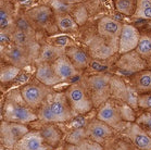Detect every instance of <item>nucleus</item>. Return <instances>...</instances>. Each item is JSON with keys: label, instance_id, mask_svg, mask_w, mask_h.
<instances>
[{"label": "nucleus", "instance_id": "3", "mask_svg": "<svg viewBox=\"0 0 151 150\" xmlns=\"http://www.w3.org/2000/svg\"><path fill=\"white\" fill-rule=\"evenodd\" d=\"M2 120L27 125L37 121L38 116L36 111L28 107L23 98L21 101L15 98H8L2 108Z\"/></svg>", "mask_w": 151, "mask_h": 150}, {"label": "nucleus", "instance_id": "32", "mask_svg": "<svg viewBox=\"0 0 151 150\" xmlns=\"http://www.w3.org/2000/svg\"><path fill=\"white\" fill-rule=\"evenodd\" d=\"M132 145L127 139H113L109 144H106L104 150H133Z\"/></svg>", "mask_w": 151, "mask_h": 150}, {"label": "nucleus", "instance_id": "25", "mask_svg": "<svg viewBox=\"0 0 151 150\" xmlns=\"http://www.w3.org/2000/svg\"><path fill=\"white\" fill-rule=\"evenodd\" d=\"M11 38H12L13 44L21 46V47L33 48L38 46L36 43V38H35V32H25L15 28L11 33Z\"/></svg>", "mask_w": 151, "mask_h": 150}, {"label": "nucleus", "instance_id": "29", "mask_svg": "<svg viewBox=\"0 0 151 150\" xmlns=\"http://www.w3.org/2000/svg\"><path fill=\"white\" fill-rule=\"evenodd\" d=\"M64 150H104V147L91 140L90 138H86V139L82 140L81 143L75 144V145L66 144Z\"/></svg>", "mask_w": 151, "mask_h": 150}, {"label": "nucleus", "instance_id": "9", "mask_svg": "<svg viewBox=\"0 0 151 150\" xmlns=\"http://www.w3.org/2000/svg\"><path fill=\"white\" fill-rule=\"evenodd\" d=\"M29 127L26 124L8 122L2 120L0 125V138L4 148L12 150L20 139H22L29 132Z\"/></svg>", "mask_w": 151, "mask_h": 150}, {"label": "nucleus", "instance_id": "10", "mask_svg": "<svg viewBox=\"0 0 151 150\" xmlns=\"http://www.w3.org/2000/svg\"><path fill=\"white\" fill-rule=\"evenodd\" d=\"M85 128L87 137L102 146L113 140L116 134V131L112 128L110 125H108L106 123L102 122L101 120L97 119L96 115L87 121Z\"/></svg>", "mask_w": 151, "mask_h": 150}, {"label": "nucleus", "instance_id": "4", "mask_svg": "<svg viewBox=\"0 0 151 150\" xmlns=\"http://www.w3.org/2000/svg\"><path fill=\"white\" fill-rule=\"evenodd\" d=\"M64 92L76 115H85L95 109L88 92L81 82L72 83Z\"/></svg>", "mask_w": 151, "mask_h": 150}, {"label": "nucleus", "instance_id": "13", "mask_svg": "<svg viewBox=\"0 0 151 150\" xmlns=\"http://www.w3.org/2000/svg\"><path fill=\"white\" fill-rule=\"evenodd\" d=\"M55 13L48 6H38L25 12V17L35 30H48L55 21Z\"/></svg>", "mask_w": 151, "mask_h": 150}, {"label": "nucleus", "instance_id": "28", "mask_svg": "<svg viewBox=\"0 0 151 150\" xmlns=\"http://www.w3.org/2000/svg\"><path fill=\"white\" fill-rule=\"evenodd\" d=\"M21 70L22 69L14 66L12 64L4 65L1 68V72H0V81H1V83L2 84H8V83L13 82L14 79L20 76Z\"/></svg>", "mask_w": 151, "mask_h": 150}, {"label": "nucleus", "instance_id": "1", "mask_svg": "<svg viewBox=\"0 0 151 150\" xmlns=\"http://www.w3.org/2000/svg\"><path fill=\"white\" fill-rule=\"evenodd\" d=\"M38 121L41 123H66L76 118L66 98L65 92H51L36 110Z\"/></svg>", "mask_w": 151, "mask_h": 150}, {"label": "nucleus", "instance_id": "5", "mask_svg": "<svg viewBox=\"0 0 151 150\" xmlns=\"http://www.w3.org/2000/svg\"><path fill=\"white\" fill-rule=\"evenodd\" d=\"M96 118L110 125L116 132H122L127 124V122L124 121L121 101L113 98L108 99L106 102L97 108Z\"/></svg>", "mask_w": 151, "mask_h": 150}, {"label": "nucleus", "instance_id": "24", "mask_svg": "<svg viewBox=\"0 0 151 150\" xmlns=\"http://www.w3.org/2000/svg\"><path fill=\"white\" fill-rule=\"evenodd\" d=\"M55 24L59 31L63 33H73L78 30L77 21L69 13H63V12L55 13Z\"/></svg>", "mask_w": 151, "mask_h": 150}, {"label": "nucleus", "instance_id": "15", "mask_svg": "<svg viewBox=\"0 0 151 150\" xmlns=\"http://www.w3.org/2000/svg\"><path fill=\"white\" fill-rule=\"evenodd\" d=\"M140 39V33L137 27L132 24H123L122 32L119 38V50L120 55L134 51Z\"/></svg>", "mask_w": 151, "mask_h": 150}, {"label": "nucleus", "instance_id": "7", "mask_svg": "<svg viewBox=\"0 0 151 150\" xmlns=\"http://www.w3.org/2000/svg\"><path fill=\"white\" fill-rule=\"evenodd\" d=\"M51 92V87L46 86L36 79L34 81L25 83V85L22 86L20 89V94L23 100L35 111L42 105L47 96Z\"/></svg>", "mask_w": 151, "mask_h": 150}, {"label": "nucleus", "instance_id": "14", "mask_svg": "<svg viewBox=\"0 0 151 150\" xmlns=\"http://www.w3.org/2000/svg\"><path fill=\"white\" fill-rule=\"evenodd\" d=\"M122 134L134 147L142 150H151V137L136 122H127Z\"/></svg>", "mask_w": 151, "mask_h": 150}, {"label": "nucleus", "instance_id": "8", "mask_svg": "<svg viewBox=\"0 0 151 150\" xmlns=\"http://www.w3.org/2000/svg\"><path fill=\"white\" fill-rule=\"evenodd\" d=\"M111 98L126 103L136 111L139 109L138 92L132 87L129 83H125L117 75H113L111 79Z\"/></svg>", "mask_w": 151, "mask_h": 150}, {"label": "nucleus", "instance_id": "35", "mask_svg": "<svg viewBox=\"0 0 151 150\" xmlns=\"http://www.w3.org/2000/svg\"><path fill=\"white\" fill-rule=\"evenodd\" d=\"M63 1L68 4H79V2H82L83 0H63Z\"/></svg>", "mask_w": 151, "mask_h": 150}, {"label": "nucleus", "instance_id": "36", "mask_svg": "<svg viewBox=\"0 0 151 150\" xmlns=\"http://www.w3.org/2000/svg\"><path fill=\"white\" fill-rule=\"evenodd\" d=\"M133 150H142V149H138V148H136V147H133Z\"/></svg>", "mask_w": 151, "mask_h": 150}, {"label": "nucleus", "instance_id": "31", "mask_svg": "<svg viewBox=\"0 0 151 150\" xmlns=\"http://www.w3.org/2000/svg\"><path fill=\"white\" fill-rule=\"evenodd\" d=\"M86 138H88V137H87L85 126H81L76 127V128H71V131L65 136V141L66 144H70V145H75Z\"/></svg>", "mask_w": 151, "mask_h": 150}, {"label": "nucleus", "instance_id": "2", "mask_svg": "<svg viewBox=\"0 0 151 150\" xmlns=\"http://www.w3.org/2000/svg\"><path fill=\"white\" fill-rule=\"evenodd\" d=\"M113 75L106 72H99L89 75L81 81L88 92L95 108H98L111 98V79Z\"/></svg>", "mask_w": 151, "mask_h": 150}, {"label": "nucleus", "instance_id": "17", "mask_svg": "<svg viewBox=\"0 0 151 150\" xmlns=\"http://www.w3.org/2000/svg\"><path fill=\"white\" fill-rule=\"evenodd\" d=\"M53 68H55V71L57 73L60 79L62 82H66V81H70L72 79H75L77 76H81L83 74L82 71H79L74 66L71 60L68 58L66 55L61 56L58 60H55L53 63Z\"/></svg>", "mask_w": 151, "mask_h": 150}, {"label": "nucleus", "instance_id": "20", "mask_svg": "<svg viewBox=\"0 0 151 150\" xmlns=\"http://www.w3.org/2000/svg\"><path fill=\"white\" fill-rule=\"evenodd\" d=\"M129 84L133 88L140 94H151V70H144L132 75Z\"/></svg>", "mask_w": 151, "mask_h": 150}, {"label": "nucleus", "instance_id": "27", "mask_svg": "<svg viewBox=\"0 0 151 150\" xmlns=\"http://www.w3.org/2000/svg\"><path fill=\"white\" fill-rule=\"evenodd\" d=\"M114 7L117 12L126 17H133L137 8V0H114Z\"/></svg>", "mask_w": 151, "mask_h": 150}, {"label": "nucleus", "instance_id": "34", "mask_svg": "<svg viewBox=\"0 0 151 150\" xmlns=\"http://www.w3.org/2000/svg\"><path fill=\"white\" fill-rule=\"evenodd\" d=\"M138 108H140L144 111L150 109L151 94H140V95H138Z\"/></svg>", "mask_w": 151, "mask_h": 150}, {"label": "nucleus", "instance_id": "38", "mask_svg": "<svg viewBox=\"0 0 151 150\" xmlns=\"http://www.w3.org/2000/svg\"><path fill=\"white\" fill-rule=\"evenodd\" d=\"M150 60H151V59H150Z\"/></svg>", "mask_w": 151, "mask_h": 150}, {"label": "nucleus", "instance_id": "21", "mask_svg": "<svg viewBox=\"0 0 151 150\" xmlns=\"http://www.w3.org/2000/svg\"><path fill=\"white\" fill-rule=\"evenodd\" d=\"M42 139L49 147H57L62 140V132L55 125V123H41L38 128Z\"/></svg>", "mask_w": 151, "mask_h": 150}, {"label": "nucleus", "instance_id": "11", "mask_svg": "<svg viewBox=\"0 0 151 150\" xmlns=\"http://www.w3.org/2000/svg\"><path fill=\"white\" fill-rule=\"evenodd\" d=\"M123 24L120 21L110 17H101L97 25V32L100 37L111 44L119 50V38L122 32Z\"/></svg>", "mask_w": 151, "mask_h": 150}, {"label": "nucleus", "instance_id": "16", "mask_svg": "<svg viewBox=\"0 0 151 150\" xmlns=\"http://www.w3.org/2000/svg\"><path fill=\"white\" fill-rule=\"evenodd\" d=\"M42 139L40 132L38 130L29 131L22 139L17 143L12 150H51Z\"/></svg>", "mask_w": 151, "mask_h": 150}, {"label": "nucleus", "instance_id": "37", "mask_svg": "<svg viewBox=\"0 0 151 150\" xmlns=\"http://www.w3.org/2000/svg\"><path fill=\"white\" fill-rule=\"evenodd\" d=\"M146 111H148V112H150V113H151V108H150V109H148V110H146Z\"/></svg>", "mask_w": 151, "mask_h": 150}, {"label": "nucleus", "instance_id": "23", "mask_svg": "<svg viewBox=\"0 0 151 150\" xmlns=\"http://www.w3.org/2000/svg\"><path fill=\"white\" fill-rule=\"evenodd\" d=\"M0 27H1V32H6L10 34L15 30L13 9L10 4L2 2V6L0 9Z\"/></svg>", "mask_w": 151, "mask_h": 150}, {"label": "nucleus", "instance_id": "22", "mask_svg": "<svg viewBox=\"0 0 151 150\" xmlns=\"http://www.w3.org/2000/svg\"><path fill=\"white\" fill-rule=\"evenodd\" d=\"M65 55V48L63 46H55V45H42L40 46L38 58L36 63H53L55 60H58L61 56Z\"/></svg>", "mask_w": 151, "mask_h": 150}, {"label": "nucleus", "instance_id": "12", "mask_svg": "<svg viewBox=\"0 0 151 150\" xmlns=\"http://www.w3.org/2000/svg\"><path fill=\"white\" fill-rule=\"evenodd\" d=\"M115 66L124 75L132 76L138 72L147 70L148 62L138 55L136 50L121 55V58L115 63Z\"/></svg>", "mask_w": 151, "mask_h": 150}, {"label": "nucleus", "instance_id": "6", "mask_svg": "<svg viewBox=\"0 0 151 150\" xmlns=\"http://www.w3.org/2000/svg\"><path fill=\"white\" fill-rule=\"evenodd\" d=\"M40 47H21L15 44H10L8 47L2 49V55L4 60L8 62V64H12L20 69L27 66L32 62L36 61L38 58Z\"/></svg>", "mask_w": 151, "mask_h": 150}, {"label": "nucleus", "instance_id": "26", "mask_svg": "<svg viewBox=\"0 0 151 150\" xmlns=\"http://www.w3.org/2000/svg\"><path fill=\"white\" fill-rule=\"evenodd\" d=\"M136 52L146 61L151 59V36L150 35H140V39L136 47Z\"/></svg>", "mask_w": 151, "mask_h": 150}, {"label": "nucleus", "instance_id": "19", "mask_svg": "<svg viewBox=\"0 0 151 150\" xmlns=\"http://www.w3.org/2000/svg\"><path fill=\"white\" fill-rule=\"evenodd\" d=\"M65 55L74 64V66L82 72L88 68L91 62L89 53L77 46H69L65 48Z\"/></svg>", "mask_w": 151, "mask_h": 150}, {"label": "nucleus", "instance_id": "18", "mask_svg": "<svg viewBox=\"0 0 151 150\" xmlns=\"http://www.w3.org/2000/svg\"><path fill=\"white\" fill-rule=\"evenodd\" d=\"M36 71H35V79H38L40 83L45 84L48 87H53L60 83H63L60 79L55 71L52 63H36Z\"/></svg>", "mask_w": 151, "mask_h": 150}, {"label": "nucleus", "instance_id": "30", "mask_svg": "<svg viewBox=\"0 0 151 150\" xmlns=\"http://www.w3.org/2000/svg\"><path fill=\"white\" fill-rule=\"evenodd\" d=\"M133 17L151 20V0H137V8Z\"/></svg>", "mask_w": 151, "mask_h": 150}, {"label": "nucleus", "instance_id": "33", "mask_svg": "<svg viewBox=\"0 0 151 150\" xmlns=\"http://www.w3.org/2000/svg\"><path fill=\"white\" fill-rule=\"evenodd\" d=\"M135 122L138 123L146 131V133L151 137V113L150 112L144 111V112L140 113L137 116V119H136Z\"/></svg>", "mask_w": 151, "mask_h": 150}]
</instances>
